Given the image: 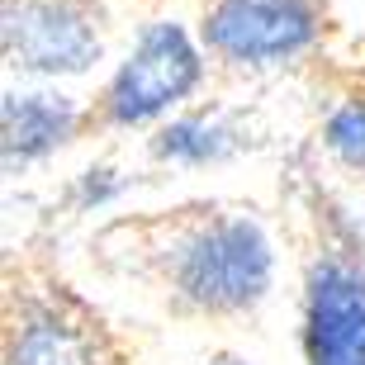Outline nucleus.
Returning a JSON list of instances; mask_svg holds the SVG:
<instances>
[{
  "label": "nucleus",
  "instance_id": "f257e3e1",
  "mask_svg": "<svg viewBox=\"0 0 365 365\" xmlns=\"http://www.w3.org/2000/svg\"><path fill=\"white\" fill-rule=\"evenodd\" d=\"M100 247L109 266L143 280L180 318H247L275 289L271 228L247 204L195 200L119 218L100 232Z\"/></svg>",
  "mask_w": 365,
  "mask_h": 365
},
{
  "label": "nucleus",
  "instance_id": "f03ea898",
  "mask_svg": "<svg viewBox=\"0 0 365 365\" xmlns=\"http://www.w3.org/2000/svg\"><path fill=\"white\" fill-rule=\"evenodd\" d=\"M313 247L299 271V365H365V228L313 185Z\"/></svg>",
  "mask_w": 365,
  "mask_h": 365
},
{
  "label": "nucleus",
  "instance_id": "7ed1b4c3",
  "mask_svg": "<svg viewBox=\"0 0 365 365\" xmlns=\"http://www.w3.org/2000/svg\"><path fill=\"white\" fill-rule=\"evenodd\" d=\"M209 48L200 29L152 14L138 24L119 62L109 67L105 86L91 100V119L100 133H152L157 123L195 105V95L209 81Z\"/></svg>",
  "mask_w": 365,
  "mask_h": 365
},
{
  "label": "nucleus",
  "instance_id": "20e7f679",
  "mask_svg": "<svg viewBox=\"0 0 365 365\" xmlns=\"http://www.w3.org/2000/svg\"><path fill=\"white\" fill-rule=\"evenodd\" d=\"M5 365H123L119 332L57 275H19L5 289Z\"/></svg>",
  "mask_w": 365,
  "mask_h": 365
},
{
  "label": "nucleus",
  "instance_id": "39448f33",
  "mask_svg": "<svg viewBox=\"0 0 365 365\" xmlns=\"http://www.w3.org/2000/svg\"><path fill=\"white\" fill-rule=\"evenodd\" d=\"M332 34L327 0H204L200 38L223 71L271 76L304 67Z\"/></svg>",
  "mask_w": 365,
  "mask_h": 365
},
{
  "label": "nucleus",
  "instance_id": "423d86ee",
  "mask_svg": "<svg viewBox=\"0 0 365 365\" xmlns=\"http://www.w3.org/2000/svg\"><path fill=\"white\" fill-rule=\"evenodd\" d=\"M109 48L105 0H0V53L19 81H76Z\"/></svg>",
  "mask_w": 365,
  "mask_h": 365
},
{
  "label": "nucleus",
  "instance_id": "0eeeda50",
  "mask_svg": "<svg viewBox=\"0 0 365 365\" xmlns=\"http://www.w3.org/2000/svg\"><path fill=\"white\" fill-rule=\"evenodd\" d=\"M91 105H81L76 95L57 91V86H10L0 100V162L5 176H29L38 166L57 162L71 143H81L91 133Z\"/></svg>",
  "mask_w": 365,
  "mask_h": 365
},
{
  "label": "nucleus",
  "instance_id": "6e6552de",
  "mask_svg": "<svg viewBox=\"0 0 365 365\" xmlns=\"http://www.w3.org/2000/svg\"><path fill=\"white\" fill-rule=\"evenodd\" d=\"M257 148V123L232 105H185L166 123H157L143 143L148 162L162 171H209L228 166Z\"/></svg>",
  "mask_w": 365,
  "mask_h": 365
},
{
  "label": "nucleus",
  "instance_id": "1a4fd4ad",
  "mask_svg": "<svg viewBox=\"0 0 365 365\" xmlns=\"http://www.w3.org/2000/svg\"><path fill=\"white\" fill-rule=\"evenodd\" d=\"M318 148L337 171L365 176V91H346L332 100L318 123Z\"/></svg>",
  "mask_w": 365,
  "mask_h": 365
},
{
  "label": "nucleus",
  "instance_id": "9d476101",
  "mask_svg": "<svg viewBox=\"0 0 365 365\" xmlns=\"http://www.w3.org/2000/svg\"><path fill=\"white\" fill-rule=\"evenodd\" d=\"M128 190H133V176H128L119 162H91L62 185V204H67L76 218H95V214L119 209V204L128 200Z\"/></svg>",
  "mask_w": 365,
  "mask_h": 365
},
{
  "label": "nucleus",
  "instance_id": "9b49d317",
  "mask_svg": "<svg viewBox=\"0 0 365 365\" xmlns=\"http://www.w3.org/2000/svg\"><path fill=\"white\" fill-rule=\"evenodd\" d=\"M200 365H252V361H242V356H232V351H214L209 361H200Z\"/></svg>",
  "mask_w": 365,
  "mask_h": 365
},
{
  "label": "nucleus",
  "instance_id": "f8f14e48",
  "mask_svg": "<svg viewBox=\"0 0 365 365\" xmlns=\"http://www.w3.org/2000/svg\"><path fill=\"white\" fill-rule=\"evenodd\" d=\"M143 5H162V0H143Z\"/></svg>",
  "mask_w": 365,
  "mask_h": 365
}]
</instances>
